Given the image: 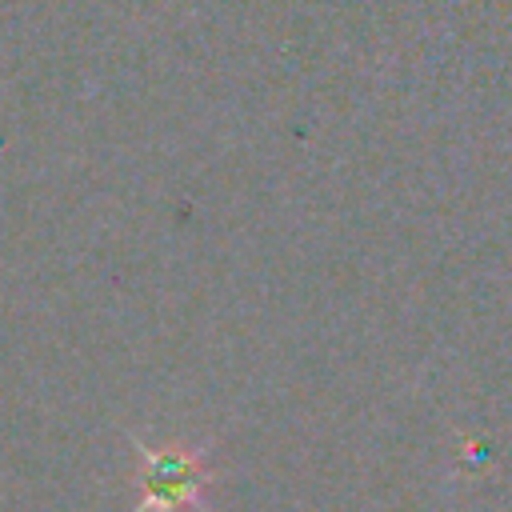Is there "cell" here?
Masks as SVG:
<instances>
[{"instance_id":"6da1fadb","label":"cell","mask_w":512,"mask_h":512,"mask_svg":"<svg viewBox=\"0 0 512 512\" xmlns=\"http://www.w3.org/2000/svg\"><path fill=\"white\" fill-rule=\"evenodd\" d=\"M140 464H136V508L132 512H184L204 508L208 512V488L216 472L208 468V456L200 448H148L136 436H128Z\"/></svg>"}]
</instances>
